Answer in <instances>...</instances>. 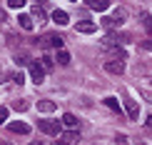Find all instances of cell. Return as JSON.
Wrapping results in <instances>:
<instances>
[{"mask_svg":"<svg viewBox=\"0 0 152 145\" xmlns=\"http://www.w3.org/2000/svg\"><path fill=\"white\" fill-rule=\"evenodd\" d=\"M28 70H30V78H33V83H35V85H40L42 80H45V65H42L40 60L28 63Z\"/></svg>","mask_w":152,"mask_h":145,"instance_id":"obj_1","label":"cell"},{"mask_svg":"<svg viewBox=\"0 0 152 145\" xmlns=\"http://www.w3.org/2000/svg\"><path fill=\"white\" fill-rule=\"evenodd\" d=\"M37 128H40L45 135H60V123L58 120H40Z\"/></svg>","mask_w":152,"mask_h":145,"instance_id":"obj_2","label":"cell"},{"mask_svg":"<svg viewBox=\"0 0 152 145\" xmlns=\"http://www.w3.org/2000/svg\"><path fill=\"white\" fill-rule=\"evenodd\" d=\"M77 143H80L77 130H65V133H60V145H77Z\"/></svg>","mask_w":152,"mask_h":145,"instance_id":"obj_3","label":"cell"},{"mask_svg":"<svg viewBox=\"0 0 152 145\" xmlns=\"http://www.w3.org/2000/svg\"><path fill=\"white\" fill-rule=\"evenodd\" d=\"M105 70L112 73V75H122V73H125V60H115V58L107 60V63H105Z\"/></svg>","mask_w":152,"mask_h":145,"instance_id":"obj_4","label":"cell"},{"mask_svg":"<svg viewBox=\"0 0 152 145\" xmlns=\"http://www.w3.org/2000/svg\"><path fill=\"white\" fill-rule=\"evenodd\" d=\"M8 130L10 133H18V135H25V133H30V125L23 123V120H15V123H8Z\"/></svg>","mask_w":152,"mask_h":145,"instance_id":"obj_5","label":"cell"},{"mask_svg":"<svg viewBox=\"0 0 152 145\" xmlns=\"http://www.w3.org/2000/svg\"><path fill=\"white\" fill-rule=\"evenodd\" d=\"M110 18H112V23H115V25H122L125 20H127V8H115Z\"/></svg>","mask_w":152,"mask_h":145,"instance_id":"obj_6","label":"cell"},{"mask_svg":"<svg viewBox=\"0 0 152 145\" xmlns=\"http://www.w3.org/2000/svg\"><path fill=\"white\" fill-rule=\"evenodd\" d=\"M62 125H65L67 130H77V125H80V120H77V118L72 115V113H65V115H62Z\"/></svg>","mask_w":152,"mask_h":145,"instance_id":"obj_7","label":"cell"},{"mask_svg":"<svg viewBox=\"0 0 152 145\" xmlns=\"http://www.w3.org/2000/svg\"><path fill=\"white\" fill-rule=\"evenodd\" d=\"M75 30H77V33H87V35H90V33H95L97 28H95L92 20H80L77 25H75Z\"/></svg>","mask_w":152,"mask_h":145,"instance_id":"obj_8","label":"cell"},{"mask_svg":"<svg viewBox=\"0 0 152 145\" xmlns=\"http://www.w3.org/2000/svg\"><path fill=\"white\" fill-rule=\"evenodd\" d=\"M125 108H127L130 120H137V115H140V105H137L135 100H125Z\"/></svg>","mask_w":152,"mask_h":145,"instance_id":"obj_9","label":"cell"},{"mask_svg":"<svg viewBox=\"0 0 152 145\" xmlns=\"http://www.w3.org/2000/svg\"><path fill=\"white\" fill-rule=\"evenodd\" d=\"M37 110H40V113H55L58 105H55L53 100H40V103H37Z\"/></svg>","mask_w":152,"mask_h":145,"instance_id":"obj_10","label":"cell"},{"mask_svg":"<svg viewBox=\"0 0 152 145\" xmlns=\"http://www.w3.org/2000/svg\"><path fill=\"white\" fill-rule=\"evenodd\" d=\"M87 5H90L92 10L102 13V10H107V5H110V0H87Z\"/></svg>","mask_w":152,"mask_h":145,"instance_id":"obj_11","label":"cell"},{"mask_svg":"<svg viewBox=\"0 0 152 145\" xmlns=\"http://www.w3.org/2000/svg\"><path fill=\"white\" fill-rule=\"evenodd\" d=\"M53 23L67 25V13H65V10H53Z\"/></svg>","mask_w":152,"mask_h":145,"instance_id":"obj_12","label":"cell"},{"mask_svg":"<svg viewBox=\"0 0 152 145\" xmlns=\"http://www.w3.org/2000/svg\"><path fill=\"white\" fill-rule=\"evenodd\" d=\"M18 23H20V28H25V30H33V18L25 15V13H20V15H18Z\"/></svg>","mask_w":152,"mask_h":145,"instance_id":"obj_13","label":"cell"},{"mask_svg":"<svg viewBox=\"0 0 152 145\" xmlns=\"http://www.w3.org/2000/svg\"><path fill=\"white\" fill-rule=\"evenodd\" d=\"M110 53H112V58H115V60H127V53H125L122 48H115V45H112Z\"/></svg>","mask_w":152,"mask_h":145,"instance_id":"obj_14","label":"cell"},{"mask_svg":"<svg viewBox=\"0 0 152 145\" xmlns=\"http://www.w3.org/2000/svg\"><path fill=\"white\" fill-rule=\"evenodd\" d=\"M105 105H107L110 110H115V113L122 110V108H120V103H117V98H105Z\"/></svg>","mask_w":152,"mask_h":145,"instance_id":"obj_15","label":"cell"},{"mask_svg":"<svg viewBox=\"0 0 152 145\" xmlns=\"http://www.w3.org/2000/svg\"><path fill=\"white\" fill-rule=\"evenodd\" d=\"M28 108H30V105L25 103V100H15V103H12V110H18V113H25Z\"/></svg>","mask_w":152,"mask_h":145,"instance_id":"obj_16","label":"cell"},{"mask_svg":"<svg viewBox=\"0 0 152 145\" xmlns=\"http://www.w3.org/2000/svg\"><path fill=\"white\" fill-rule=\"evenodd\" d=\"M33 15H35V20H40V23L48 20V15H45V10H42V8H33Z\"/></svg>","mask_w":152,"mask_h":145,"instance_id":"obj_17","label":"cell"},{"mask_svg":"<svg viewBox=\"0 0 152 145\" xmlns=\"http://www.w3.org/2000/svg\"><path fill=\"white\" fill-rule=\"evenodd\" d=\"M58 63H60V65H67V63H70V53L60 50V53H58Z\"/></svg>","mask_w":152,"mask_h":145,"instance_id":"obj_18","label":"cell"},{"mask_svg":"<svg viewBox=\"0 0 152 145\" xmlns=\"http://www.w3.org/2000/svg\"><path fill=\"white\" fill-rule=\"evenodd\" d=\"M102 28H105V30H115L117 25L112 23V18H110V15H105V18H102Z\"/></svg>","mask_w":152,"mask_h":145,"instance_id":"obj_19","label":"cell"},{"mask_svg":"<svg viewBox=\"0 0 152 145\" xmlns=\"http://www.w3.org/2000/svg\"><path fill=\"white\" fill-rule=\"evenodd\" d=\"M142 23H145V30L152 35V18H150V15H142Z\"/></svg>","mask_w":152,"mask_h":145,"instance_id":"obj_20","label":"cell"},{"mask_svg":"<svg viewBox=\"0 0 152 145\" xmlns=\"http://www.w3.org/2000/svg\"><path fill=\"white\" fill-rule=\"evenodd\" d=\"M8 123V108H0V125Z\"/></svg>","mask_w":152,"mask_h":145,"instance_id":"obj_21","label":"cell"},{"mask_svg":"<svg viewBox=\"0 0 152 145\" xmlns=\"http://www.w3.org/2000/svg\"><path fill=\"white\" fill-rule=\"evenodd\" d=\"M50 45H55V48H62V38L53 35V38H50Z\"/></svg>","mask_w":152,"mask_h":145,"instance_id":"obj_22","label":"cell"},{"mask_svg":"<svg viewBox=\"0 0 152 145\" xmlns=\"http://www.w3.org/2000/svg\"><path fill=\"white\" fill-rule=\"evenodd\" d=\"M23 0H8V8H23Z\"/></svg>","mask_w":152,"mask_h":145,"instance_id":"obj_23","label":"cell"},{"mask_svg":"<svg viewBox=\"0 0 152 145\" xmlns=\"http://www.w3.org/2000/svg\"><path fill=\"white\" fill-rule=\"evenodd\" d=\"M12 80H15L18 85H23V83H25V75H23V73H15V75H12Z\"/></svg>","mask_w":152,"mask_h":145,"instance_id":"obj_24","label":"cell"},{"mask_svg":"<svg viewBox=\"0 0 152 145\" xmlns=\"http://www.w3.org/2000/svg\"><path fill=\"white\" fill-rule=\"evenodd\" d=\"M0 23H8V13H5L3 8H0Z\"/></svg>","mask_w":152,"mask_h":145,"instance_id":"obj_25","label":"cell"},{"mask_svg":"<svg viewBox=\"0 0 152 145\" xmlns=\"http://www.w3.org/2000/svg\"><path fill=\"white\" fill-rule=\"evenodd\" d=\"M142 48H145V50H152V38H150V40H145V43H142Z\"/></svg>","mask_w":152,"mask_h":145,"instance_id":"obj_26","label":"cell"},{"mask_svg":"<svg viewBox=\"0 0 152 145\" xmlns=\"http://www.w3.org/2000/svg\"><path fill=\"white\" fill-rule=\"evenodd\" d=\"M30 145H40V143H30Z\"/></svg>","mask_w":152,"mask_h":145,"instance_id":"obj_27","label":"cell"},{"mask_svg":"<svg viewBox=\"0 0 152 145\" xmlns=\"http://www.w3.org/2000/svg\"><path fill=\"white\" fill-rule=\"evenodd\" d=\"M3 145H10V143H3Z\"/></svg>","mask_w":152,"mask_h":145,"instance_id":"obj_28","label":"cell"},{"mask_svg":"<svg viewBox=\"0 0 152 145\" xmlns=\"http://www.w3.org/2000/svg\"><path fill=\"white\" fill-rule=\"evenodd\" d=\"M0 80H3V75H0Z\"/></svg>","mask_w":152,"mask_h":145,"instance_id":"obj_29","label":"cell"},{"mask_svg":"<svg viewBox=\"0 0 152 145\" xmlns=\"http://www.w3.org/2000/svg\"><path fill=\"white\" fill-rule=\"evenodd\" d=\"M37 3H42V0H37Z\"/></svg>","mask_w":152,"mask_h":145,"instance_id":"obj_30","label":"cell"},{"mask_svg":"<svg viewBox=\"0 0 152 145\" xmlns=\"http://www.w3.org/2000/svg\"><path fill=\"white\" fill-rule=\"evenodd\" d=\"M70 3H75V0H70Z\"/></svg>","mask_w":152,"mask_h":145,"instance_id":"obj_31","label":"cell"}]
</instances>
